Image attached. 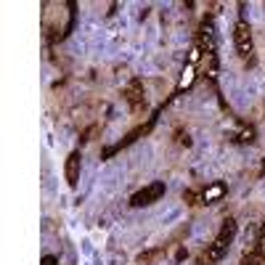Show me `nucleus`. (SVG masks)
<instances>
[{"label": "nucleus", "mask_w": 265, "mask_h": 265, "mask_svg": "<svg viewBox=\"0 0 265 265\" xmlns=\"http://www.w3.org/2000/svg\"><path fill=\"white\" fill-rule=\"evenodd\" d=\"M165 183L162 181H154V183H149L146 189H141V191H135L133 196H130V204L133 207H149V204H154V202H159L162 196H165Z\"/></svg>", "instance_id": "f257e3e1"}, {"label": "nucleus", "mask_w": 265, "mask_h": 265, "mask_svg": "<svg viewBox=\"0 0 265 265\" xmlns=\"http://www.w3.org/2000/svg\"><path fill=\"white\" fill-rule=\"evenodd\" d=\"M234 40H236V50H239V56H242V58H250V53H252V32H250V24H247L244 19L236 24V29H234Z\"/></svg>", "instance_id": "f03ea898"}, {"label": "nucleus", "mask_w": 265, "mask_h": 265, "mask_svg": "<svg viewBox=\"0 0 265 265\" xmlns=\"http://www.w3.org/2000/svg\"><path fill=\"white\" fill-rule=\"evenodd\" d=\"M80 151H72L69 157H66V183H69V189H77V183H80Z\"/></svg>", "instance_id": "7ed1b4c3"}, {"label": "nucleus", "mask_w": 265, "mask_h": 265, "mask_svg": "<svg viewBox=\"0 0 265 265\" xmlns=\"http://www.w3.org/2000/svg\"><path fill=\"white\" fill-rule=\"evenodd\" d=\"M125 98H127V104H130L133 109H141V106H143V82L138 80V77L127 82V88H125Z\"/></svg>", "instance_id": "20e7f679"}, {"label": "nucleus", "mask_w": 265, "mask_h": 265, "mask_svg": "<svg viewBox=\"0 0 265 265\" xmlns=\"http://www.w3.org/2000/svg\"><path fill=\"white\" fill-rule=\"evenodd\" d=\"M228 252V242H223V239H215L210 247H207V263H218L223 260V255Z\"/></svg>", "instance_id": "39448f33"}, {"label": "nucleus", "mask_w": 265, "mask_h": 265, "mask_svg": "<svg viewBox=\"0 0 265 265\" xmlns=\"http://www.w3.org/2000/svg\"><path fill=\"white\" fill-rule=\"evenodd\" d=\"M223 194H226V186H223V183H212V186H207V189H204L202 202H204V204H212V202L223 199Z\"/></svg>", "instance_id": "423d86ee"}, {"label": "nucleus", "mask_w": 265, "mask_h": 265, "mask_svg": "<svg viewBox=\"0 0 265 265\" xmlns=\"http://www.w3.org/2000/svg\"><path fill=\"white\" fill-rule=\"evenodd\" d=\"M234 236H236V220H226V223L223 226H220V234H218V239H223V242H234Z\"/></svg>", "instance_id": "0eeeda50"}, {"label": "nucleus", "mask_w": 265, "mask_h": 265, "mask_svg": "<svg viewBox=\"0 0 265 265\" xmlns=\"http://www.w3.org/2000/svg\"><path fill=\"white\" fill-rule=\"evenodd\" d=\"M191 85H194V66H186L181 82H178V90H186V88H191Z\"/></svg>", "instance_id": "6e6552de"}, {"label": "nucleus", "mask_w": 265, "mask_h": 265, "mask_svg": "<svg viewBox=\"0 0 265 265\" xmlns=\"http://www.w3.org/2000/svg\"><path fill=\"white\" fill-rule=\"evenodd\" d=\"M258 252H260V258L265 260V223L260 228V239H258Z\"/></svg>", "instance_id": "1a4fd4ad"}, {"label": "nucleus", "mask_w": 265, "mask_h": 265, "mask_svg": "<svg viewBox=\"0 0 265 265\" xmlns=\"http://www.w3.org/2000/svg\"><path fill=\"white\" fill-rule=\"evenodd\" d=\"M157 255H159V250H151V252H146V255H141V258H138V265H149L154 258H157Z\"/></svg>", "instance_id": "9d476101"}, {"label": "nucleus", "mask_w": 265, "mask_h": 265, "mask_svg": "<svg viewBox=\"0 0 265 265\" xmlns=\"http://www.w3.org/2000/svg\"><path fill=\"white\" fill-rule=\"evenodd\" d=\"M183 199H186V204H199V202H196L199 196H196L194 191H186V194H183Z\"/></svg>", "instance_id": "9b49d317"}, {"label": "nucleus", "mask_w": 265, "mask_h": 265, "mask_svg": "<svg viewBox=\"0 0 265 265\" xmlns=\"http://www.w3.org/2000/svg\"><path fill=\"white\" fill-rule=\"evenodd\" d=\"M255 138V130L250 127V130H242V135H239V141H252Z\"/></svg>", "instance_id": "f8f14e48"}, {"label": "nucleus", "mask_w": 265, "mask_h": 265, "mask_svg": "<svg viewBox=\"0 0 265 265\" xmlns=\"http://www.w3.org/2000/svg\"><path fill=\"white\" fill-rule=\"evenodd\" d=\"M40 265H56V258L53 255H45V258H42V263Z\"/></svg>", "instance_id": "ddd939ff"}, {"label": "nucleus", "mask_w": 265, "mask_h": 265, "mask_svg": "<svg viewBox=\"0 0 265 265\" xmlns=\"http://www.w3.org/2000/svg\"><path fill=\"white\" fill-rule=\"evenodd\" d=\"M263 175H265V159H263Z\"/></svg>", "instance_id": "4468645a"}]
</instances>
